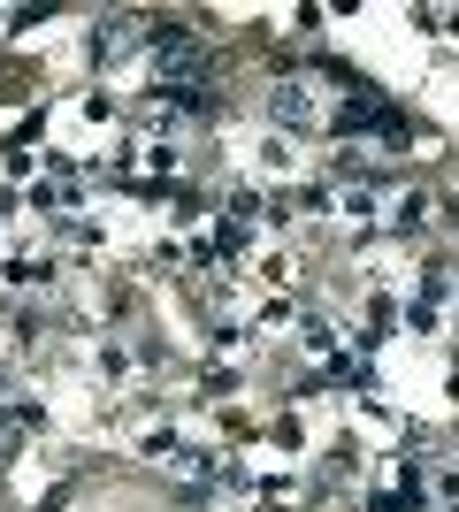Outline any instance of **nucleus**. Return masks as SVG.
Returning <instances> with one entry per match:
<instances>
[{"mask_svg":"<svg viewBox=\"0 0 459 512\" xmlns=\"http://www.w3.org/2000/svg\"><path fill=\"white\" fill-rule=\"evenodd\" d=\"M138 46H153V16H100V31H92L100 62H131Z\"/></svg>","mask_w":459,"mask_h":512,"instance_id":"1","label":"nucleus"},{"mask_svg":"<svg viewBox=\"0 0 459 512\" xmlns=\"http://www.w3.org/2000/svg\"><path fill=\"white\" fill-rule=\"evenodd\" d=\"M268 115H276V123H291V130H314V123H322L314 85H299V77H291V85H276V92H268Z\"/></svg>","mask_w":459,"mask_h":512,"instance_id":"2","label":"nucleus"}]
</instances>
